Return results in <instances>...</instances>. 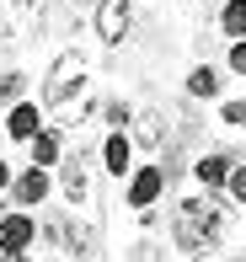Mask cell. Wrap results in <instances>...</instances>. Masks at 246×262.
<instances>
[{"label": "cell", "mask_w": 246, "mask_h": 262, "mask_svg": "<svg viewBox=\"0 0 246 262\" xmlns=\"http://www.w3.org/2000/svg\"><path fill=\"white\" fill-rule=\"evenodd\" d=\"M43 107L64 128L91 123V113H97V64H91L86 49H64L49 64V75H43Z\"/></svg>", "instance_id": "obj_1"}, {"label": "cell", "mask_w": 246, "mask_h": 262, "mask_svg": "<svg viewBox=\"0 0 246 262\" xmlns=\"http://www.w3.org/2000/svg\"><path fill=\"white\" fill-rule=\"evenodd\" d=\"M230 230H236V220H230V209L219 204V193H187L177 209H171V241H177L182 257H214L219 246L230 241Z\"/></svg>", "instance_id": "obj_2"}, {"label": "cell", "mask_w": 246, "mask_h": 262, "mask_svg": "<svg viewBox=\"0 0 246 262\" xmlns=\"http://www.w3.org/2000/svg\"><path fill=\"white\" fill-rule=\"evenodd\" d=\"M38 235H49L54 246H59L64 257H75V262H97L102 252V230H97V214H80V209H59L49 225H38Z\"/></svg>", "instance_id": "obj_3"}, {"label": "cell", "mask_w": 246, "mask_h": 262, "mask_svg": "<svg viewBox=\"0 0 246 262\" xmlns=\"http://www.w3.org/2000/svg\"><path fill=\"white\" fill-rule=\"evenodd\" d=\"M182 118L177 113H171V107H134V128H128V134H134V145L139 150H150V156H171V150H177V139H182Z\"/></svg>", "instance_id": "obj_4"}, {"label": "cell", "mask_w": 246, "mask_h": 262, "mask_svg": "<svg viewBox=\"0 0 246 262\" xmlns=\"http://www.w3.org/2000/svg\"><path fill=\"white\" fill-rule=\"evenodd\" d=\"M54 187H59V198H64L70 209L97 214V177H91V166H86V156H80V150L54 166Z\"/></svg>", "instance_id": "obj_5"}, {"label": "cell", "mask_w": 246, "mask_h": 262, "mask_svg": "<svg viewBox=\"0 0 246 262\" xmlns=\"http://www.w3.org/2000/svg\"><path fill=\"white\" fill-rule=\"evenodd\" d=\"M161 193H166V166H161V161L134 166V171L123 177V198H128V209H155Z\"/></svg>", "instance_id": "obj_6"}, {"label": "cell", "mask_w": 246, "mask_h": 262, "mask_svg": "<svg viewBox=\"0 0 246 262\" xmlns=\"http://www.w3.org/2000/svg\"><path fill=\"white\" fill-rule=\"evenodd\" d=\"M97 38L107 43V49H118V43L134 32V0H97Z\"/></svg>", "instance_id": "obj_7"}, {"label": "cell", "mask_w": 246, "mask_h": 262, "mask_svg": "<svg viewBox=\"0 0 246 262\" xmlns=\"http://www.w3.org/2000/svg\"><path fill=\"white\" fill-rule=\"evenodd\" d=\"M49 193H54L49 166H16V177H11V204L16 209H38Z\"/></svg>", "instance_id": "obj_8"}, {"label": "cell", "mask_w": 246, "mask_h": 262, "mask_svg": "<svg viewBox=\"0 0 246 262\" xmlns=\"http://www.w3.org/2000/svg\"><path fill=\"white\" fill-rule=\"evenodd\" d=\"M49 123V107H38L32 97H21L16 107H6V139H16V145H32V134Z\"/></svg>", "instance_id": "obj_9"}, {"label": "cell", "mask_w": 246, "mask_h": 262, "mask_svg": "<svg viewBox=\"0 0 246 262\" xmlns=\"http://www.w3.org/2000/svg\"><path fill=\"white\" fill-rule=\"evenodd\" d=\"M230 171H236V156H225V150H204V156L193 161V182L204 187V193H225Z\"/></svg>", "instance_id": "obj_10"}, {"label": "cell", "mask_w": 246, "mask_h": 262, "mask_svg": "<svg viewBox=\"0 0 246 262\" xmlns=\"http://www.w3.org/2000/svg\"><path fill=\"white\" fill-rule=\"evenodd\" d=\"M102 171L118 177V182L134 171V134L128 128H107V139H102Z\"/></svg>", "instance_id": "obj_11"}, {"label": "cell", "mask_w": 246, "mask_h": 262, "mask_svg": "<svg viewBox=\"0 0 246 262\" xmlns=\"http://www.w3.org/2000/svg\"><path fill=\"white\" fill-rule=\"evenodd\" d=\"M6 21L16 38H38L49 27V0H6Z\"/></svg>", "instance_id": "obj_12"}, {"label": "cell", "mask_w": 246, "mask_h": 262, "mask_svg": "<svg viewBox=\"0 0 246 262\" xmlns=\"http://www.w3.org/2000/svg\"><path fill=\"white\" fill-rule=\"evenodd\" d=\"M32 241H38V220H32L27 209L0 214V252H27Z\"/></svg>", "instance_id": "obj_13"}, {"label": "cell", "mask_w": 246, "mask_h": 262, "mask_svg": "<svg viewBox=\"0 0 246 262\" xmlns=\"http://www.w3.org/2000/svg\"><path fill=\"white\" fill-rule=\"evenodd\" d=\"M27 150H32V166H59L64 161V123H43Z\"/></svg>", "instance_id": "obj_14"}, {"label": "cell", "mask_w": 246, "mask_h": 262, "mask_svg": "<svg viewBox=\"0 0 246 262\" xmlns=\"http://www.w3.org/2000/svg\"><path fill=\"white\" fill-rule=\"evenodd\" d=\"M187 97L214 102V97H219V70H214V64H193V70H187Z\"/></svg>", "instance_id": "obj_15"}, {"label": "cell", "mask_w": 246, "mask_h": 262, "mask_svg": "<svg viewBox=\"0 0 246 262\" xmlns=\"http://www.w3.org/2000/svg\"><path fill=\"white\" fill-rule=\"evenodd\" d=\"M219 32L225 38H246V0H225L219 6Z\"/></svg>", "instance_id": "obj_16"}, {"label": "cell", "mask_w": 246, "mask_h": 262, "mask_svg": "<svg viewBox=\"0 0 246 262\" xmlns=\"http://www.w3.org/2000/svg\"><path fill=\"white\" fill-rule=\"evenodd\" d=\"M27 97V75L21 70H0V107H16Z\"/></svg>", "instance_id": "obj_17"}, {"label": "cell", "mask_w": 246, "mask_h": 262, "mask_svg": "<svg viewBox=\"0 0 246 262\" xmlns=\"http://www.w3.org/2000/svg\"><path fill=\"white\" fill-rule=\"evenodd\" d=\"M102 123L107 128H134V102H123V97L102 102Z\"/></svg>", "instance_id": "obj_18"}, {"label": "cell", "mask_w": 246, "mask_h": 262, "mask_svg": "<svg viewBox=\"0 0 246 262\" xmlns=\"http://www.w3.org/2000/svg\"><path fill=\"white\" fill-rule=\"evenodd\" d=\"M219 123H225V128H236V134H246V97L219 102Z\"/></svg>", "instance_id": "obj_19"}, {"label": "cell", "mask_w": 246, "mask_h": 262, "mask_svg": "<svg viewBox=\"0 0 246 262\" xmlns=\"http://www.w3.org/2000/svg\"><path fill=\"white\" fill-rule=\"evenodd\" d=\"M225 198L246 209V166H241V161H236V171H230V182H225Z\"/></svg>", "instance_id": "obj_20"}, {"label": "cell", "mask_w": 246, "mask_h": 262, "mask_svg": "<svg viewBox=\"0 0 246 262\" xmlns=\"http://www.w3.org/2000/svg\"><path fill=\"white\" fill-rule=\"evenodd\" d=\"M225 64H230V75H246V38H230V49H225Z\"/></svg>", "instance_id": "obj_21"}, {"label": "cell", "mask_w": 246, "mask_h": 262, "mask_svg": "<svg viewBox=\"0 0 246 262\" xmlns=\"http://www.w3.org/2000/svg\"><path fill=\"white\" fill-rule=\"evenodd\" d=\"M11 177H16V166H11V161H0V193H11Z\"/></svg>", "instance_id": "obj_22"}, {"label": "cell", "mask_w": 246, "mask_h": 262, "mask_svg": "<svg viewBox=\"0 0 246 262\" xmlns=\"http://www.w3.org/2000/svg\"><path fill=\"white\" fill-rule=\"evenodd\" d=\"M0 262H32L27 252H0Z\"/></svg>", "instance_id": "obj_23"}, {"label": "cell", "mask_w": 246, "mask_h": 262, "mask_svg": "<svg viewBox=\"0 0 246 262\" xmlns=\"http://www.w3.org/2000/svg\"><path fill=\"white\" fill-rule=\"evenodd\" d=\"M230 262H241V257H230Z\"/></svg>", "instance_id": "obj_24"}, {"label": "cell", "mask_w": 246, "mask_h": 262, "mask_svg": "<svg viewBox=\"0 0 246 262\" xmlns=\"http://www.w3.org/2000/svg\"><path fill=\"white\" fill-rule=\"evenodd\" d=\"M75 6H80V0H75Z\"/></svg>", "instance_id": "obj_25"}]
</instances>
